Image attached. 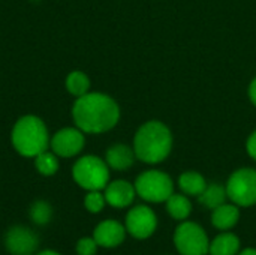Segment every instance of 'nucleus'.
<instances>
[{
  "instance_id": "obj_2",
  "label": "nucleus",
  "mask_w": 256,
  "mask_h": 255,
  "mask_svg": "<svg viewBox=\"0 0 256 255\" xmlns=\"http://www.w3.org/2000/svg\"><path fill=\"white\" fill-rule=\"evenodd\" d=\"M172 150V134L170 128L159 122H146L135 134V156L146 164H159L165 161Z\"/></svg>"
},
{
  "instance_id": "obj_15",
  "label": "nucleus",
  "mask_w": 256,
  "mask_h": 255,
  "mask_svg": "<svg viewBox=\"0 0 256 255\" xmlns=\"http://www.w3.org/2000/svg\"><path fill=\"white\" fill-rule=\"evenodd\" d=\"M240 251V239L232 233H222L210 243V255H237Z\"/></svg>"
},
{
  "instance_id": "obj_26",
  "label": "nucleus",
  "mask_w": 256,
  "mask_h": 255,
  "mask_svg": "<svg viewBox=\"0 0 256 255\" xmlns=\"http://www.w3.org/2000/svg\"><path fill=\"white\" fill-rule=\"evenodd\" d=\"M34 255H62L58 254L57 251H52V249H44V251H40V252H38V254Z\"/></svg>"
},
{
  "instance_id": "obj_10",
  "label": "nucleus",
  "mask_w": 256,
  "mask_h": 255,
  "mask_svg": "<svg viewBox=\"0 0 256 255\" xmlns=\"http://www.w3.org/2000/svg\"><path fill=\"white\" fill-rule=\"evenodd\" d=\"M84 134L80 128H63L50 140L52 152L60 158L76 156L84 147Z\"/></svg>"
},
{
  "instance_id": "obj_22",
  "label": "nucleus",
  "mask_w": 256,
  "mask_h": 255,
  "mask_svg": "<svg viewBox=\"0 0 256 255\" xmlns=\"http://www.w3.org/2000/svg\"><path fill=\"white\" fill-rule=\"evenodd\" d=\"M106 204L105 195L100 191H87V195L84 198V207L90 213H99Z\"/></svg>"
},
{
  "instance_id": "obj_8",
  "label": "nucleus",
  "mask_w": 256,
  "mask_h": 255,
  "mask_svg": "<svg viewBox=\"0 0 256 255\" xmlns=\"http://www.w3.org/2000/svg\"><path fill=\"white\" fill-rule=\"evenodd\" d=\"M124 227H126V231L134 239H138V240L148 239L150 236H153L158 227L156 213L148 206H144V204L135 206L128 212Z\"/></svg>"
},
{
  "instance_id": "obj_9",
  "label": "nucleus",
  "mask_w": 256,
  "mask_h": 255,
  "mask_svg": "<svg viewBox=\"0 0 256 255\" xmlns=\"http://www.w3.org/2000/svg\"><path fill=\"white\" fill-rule=\"evenodd\" d=\"M39 246L36 233L27 227L15 225L4 234V248L10 255H34Z\"/></svg>"
},
{
  "instance_id": "obj_14",
  "label": "nucleus",
  "mask_w": 256,
  "mask_h": 255,
  "mask_svg": "<svg viewBox=\"0 0 256 255\" xmlns=\"http://www.w3.org/2000/svg\"><path fill=\"white\" fill-rule=\"evenodd\" d=\"M240 221V210L237 204H220L219 207L213 209L212 213V224L222 231H228L234 228Z\"/></svg>"
},
{
  "instance_id": "obj_23",
  "label": "nucleus",
  "mask_w": 256,
  "mask_h": 255,
  "mask_svg": "<svg viewBox=\"0 0 256 255\" xmlns=\"http://www.w3.org/2000/svg\"><path fill=\"white\" fill-rule=\"evenodd\" d=\"M99 245L93 237H82L76 242V254L78 255H96Z\"/></svg>"
},
{
  "instance_id": "obj_5",
  "label": "nucleus",
  "mask_w": 256,
  "mask_h": 255,
  "mask_svg": "<svg viewBox=\"0 0 256 255\" xmlns=\"http://www.w3.org/2000/svg\"><path fill=\"white\" fill-rule=\"evenodd\" d=\"M136 194L148 203L166 201L174 194L172 179L159 170H148L141 173L135 180Z\"/></svg>"
},
{
  "instance_id": "obj_1",
  "label": "nucleus",
  "mask_w": 256,
  "mask_h": 255,
  "mask_svg": "<svg viewBox=\"0 0 256 255\" xmlns=\"http://www.w3.org/2000/svg\"><path fill=\"white\" fill-rule=\"evenodd\" d=\"M72 117L82 132L102 134L112 129L120 119L117 102L105 93H86L76 98L72 107Z\"/></svg>"
},
{
  "instance_id": "obj_27",
  "label": "nucleus",
  "mask_w": 256,
  "mask_h": 255,
  "mask_svg": "<svg viewBox=\"0 0 256 255\" xmlns=\"http://www.w3.org/2000/svg\"><path fill=\"white\" fill-rule=\"evenodd\" d=\"M238 255H256V249L255 248H246V249H243Z\"/></svg>"
},
{
  "instance_id": "obj_6",
  "label": "nucleus",
  "mask_w": 256,
  "mask_h": 255,
  "mask_svg": "<svg viewBox=\"0 0 256 255\" xmlns=\"http://www.w3.org/2000/svg\"><path fill=\"white\" fill-rule=\"evenodd\" d=\"M174 245L180 255H207L210 249L206 230L192 221H183L176 228Z\"/></svg>"
},
{
  "instance_id": "obj_7",
  "label": "nucleus",
  "mask_w": 256,
  "mask_h": 255,
  "mask_svg": "<svg viewBox=\"0 0 256 255\" xmlns=\"http://www.w3.org/2000/svg\"><path fill=\"white\" fill-rule=\"evenodd\" d=\"M228 198L242 207H250L256 204V170L240 168L234 171L226 182Z\"/></svg>"
},
{
  "instance_id": "obj_21",
  "label": "nucleus",
  "mask_w": 256,
  "mask_h": 255,
  "mask_svg": "<svg viewBox=\"0 0 256 255\" xmlns=\"http://www.w3.org/2000/svg\"><path fill=\"white\" fill-rule=\"evenodd\" d=\"M34 165L36 170L42 174V176H52L57 173L58 170V159L57 155L54 152H42L34 158Z\"/></svg>"
},
{
  "instance_id": "obj_13",
  "label": "nucleus",
  "mask_w": 256,
  "mask_h": 255,
  "mask_svg": "<svg viewBox=\"0 0 256 255\" xmlns=\"http://www.w3.org/2000/svg\"><path fill=\"white\" fill-rule=\"evenodd\" d=\"M135 152L126 144H114L106 150L105 162L110 168L117 171H124L130 168L135 162Z\"/></svg>"
},
{
  "instance_id": "obj_25",
  "label": "nucleus",
  "mask_w": 256,
  "mask_h": 255,
  "mask_svg": "<svg viewBox=\"0 0 256 255\" xmlns=\"http://www.w3.org/2000/svg\"><path fill=\"white\" fill-rule=\"evenodd\" d=\"M249 99L256 107V78H254L252 83L249 84Z\"/></svg>"
},
{
  "instance_id": "obj_16",
  "label": "nucleus",
  "mask_w": 256,
  "mask_h": 255,
  "mask_svg": "<svg viewBox=\"0 0 256 255\" xmlns=\"http://www.w3.org/2000/svg\"><path fill=\"white\" fill-rule=\"evenodd\" d=\"M178 186L186 195L200 197L207 188V182L202 174L196 171H186L178 177Z\"/></svg>"
},
{
  "instance_id": "obj_18",
  "label": "nucleus",
  "mask_w": 256,
  "mask_h": 255,
  "mask_svg": "<svg viewBox=\"0 0 256 255\" xmlns=\"http://www.w3.org/2000/svg\"><path fill=\"white\" fill-rule=\"evenodd\" d=\"M228 198L226 194V188L219 185V183H212L207 185V188L204 189V192L198 197L200 203L208 209H216L220 204L225 203V200Z\"/></svg>"
},
{
  "instance_id": "obj_3",
  "label": "nucleus",
  "mask_w": 256,
  "mask_h": 255,
  "mask_svg": "<svg viewBox=\"0 0 256 255\" xmlns=\"http://www.w3.org/2000/svg\"><path fill=\"white\" fill-rule=\"evenodd\" d=\"M12 144L21 156L36 158L50 146V135L45 123L36 116L18 119L12 129Z\"/></svg>"
},
{
  "instance_id": "obj_17",
  "label": "nucleus",
  "mask_w": 256,
  "mask_h": 255,
  "mask_svg": "<svg viewBox=\"0 0 256 255\" xmlns=\"http://www.w3.org/2000/svg\"><path fill=\"white\" fill-rule=\"evenodd\" d=\"M166 212L177 221H186L192 213V203L183 194H172L166 201Z\"/></svg>"
},
{
  "instance_id": "obj_4",
  "label": "nucleus",
  "mask_w": 256,
  "mask_h": 255,
  "mask_svg": "<svg viewBox=\"0 0 256 255\" xmlns=\"http://www.w3.org/2000/svg\"><path fill=\"white\" fill-rule=\"evenodd\" d=\"M72 176L82 189L102 191L110 183V167L99 156L87 155L74 164Z\"/></svg>"
},
{
  "instance_id": "obj_19",
  "label": "nucleus",
  "mask_w": 256,
  "mask_h": 255,
  "mask_svg": "<svg viewBox=\"0 0 256 255\" xmlns=\"http://www.w3.org/2000/svg\"><path fill=\"white\" fill-rule=\"evenodd\" d=\"M66 89L69 93H72L74 96L80 98L86 93H88L90 89V78L81 72V71H74L66 77Z\"/></svg>"
},
{
  "instance_id": "obj_11",
  "label": "nucleus",
  "mask_w": 256,
  "mask_h": 255,
  "mask_svg": "<svg viewBox=\"0 0 256 255\" xmlns=\"http://www.w3.org/2000/svg\"><path fill=\"white\" fill-rule=\"evenodd\" d=\"M126 227L116 219H105L99 222L93 231V239L102 248H116L124 242Z\"/></svg>"
},
{
  "instance_id": "obj_24",
  "label": "nucleus",
  "mask_w": 256,
  "mask_h": 255,
  "mask_svg": "<svg viewBox=\"0 0 256 255\" xmlns=\"http://www.w3.org/2000/svg\"><path fill=\"white\" fill-rule=\"evenodd\" d=\"M246 150L249 153V156L256 161V131L250 134V137L248 138V143H246Z\"/></svg>"
},
{
  "instance_id": "obj_20",
  "label": "nucleus",
  "mask_w": 256,
  "mask_h": 255,
  "mask_svg": "<svg viewBox=\"0 0 256 255\" xmlns=\"http://www.w3.org/2000/svg\"><path fill=\"white\" fill-rule=\"evenodd\" d=\"M28 215L32 222H34L36 225H46L52 218V207L48 201L38 200L30 206Z\"/></svg>"
},
{
  "instance_id": "obj_12",
  "label": "nucleus",
  "mask_w": 256,
  "mask_h": 255,
  "mask_svg": "<svg viewBox=\"0 0 256 255\" xmlns=\"http://www.w3.org/2000/svg\"><path fill=\"white\" fill-rule=\"evenodd\" d=\"M104 195H105V200L110 206L117 207V209H123V207H128L134 203L136 191H135V186L126 180H114L105 186Z\"/></svg>"
}]
</instances>
